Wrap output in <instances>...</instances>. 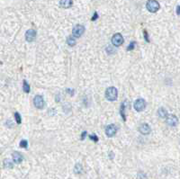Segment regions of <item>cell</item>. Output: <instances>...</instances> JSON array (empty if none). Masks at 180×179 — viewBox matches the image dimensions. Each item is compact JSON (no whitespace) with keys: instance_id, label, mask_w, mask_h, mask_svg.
I'll return each instance as SVG.
<instances>
[{"instance_id":"6da1fadb","label":"cell","mask_w":180,"mask_h":179,"mask_svg":"<svg viewBox=\"0 0 180 179\" xmlns=\"http://www.w3.org/2000/svg\"><path fill=\"white\" fill-rule=\"evenodd\" d=\"M118 96V91L114 86H110L105 90V98L108 101H115Z\"/></svg>"},{"instance_id":"7a4b0ae2","label":"cell","mask_w":180,"mask_h":179,"mask_svg":"<svg viewBox=\"0 0 180 179\" xmlns=\"http://www.w3.org/2000/svg\"><path fill=\"white\" fill-rule=\"evenodd\" d=\"M146 7L151 13H156L160 10V5L159 2L156 0H148V2L146 4Z\"/></svg>"},{"instance_id":"3957f363","label":"cell","mask_w":180,"mask_h":179,"mask_svg":"<svg viewBox=\"0 0 180 179\" xmlns=\"http://www.w3.org/2000/svg\"><path fill=\"white\" fill-rule=\"evenodd\" d=\"M84 32H85V27L81 24H78L72 30V36L74 38H79L83 35Z\"/></svg>"},{"instance_id":"277c9868","label":"cell","mask_w":180,"mask_h":179,"mask_svg":"<svg viewBox=\"0 0 180 179\" xmlns=\"http://www.w3.org/2000/svg\"><path fill=\"white\" fill-rule=\"evenodd\" d=\"M133 106H134V109L137 112H142L145 109V107H146V102H145L144 99H142V98L137 99L135 101Z\"/></svg>"},{"instance_id":"5b68a950","label":"cell","mask_w":180,"mask_h":179,"mask_svg":"<svg viewBox=\"0 0 180 179\" xmlns=\"http://www.w3.org/2000/svg\"><path fill=\"white\" fill-rule=\"evenodd\" d=\"M112 43L116 46L119 47L124 43V37L121 33H115L113 37H112Z\"/></svg>"},{"instance_id":"8992f818","label":"cell","mask_w":180,"mask_h":179,"mask_svg":"<svg viewBox=\"0 0 180 179\" xmlns=\"http://www.w3.org/2000/svg\"><path fill=\"white\" fill-rule=\"evenodd\" d=\"M33 105L37 109H42L44 107V100L43 97L40 95H37L33 98Z\"/></svg>"},{"instance_id":"52a82bcc","label":"cell","mask_w":180,"mask_h":179,"mask_svg":"<svg viewBox=\"0 0 180 179\" xmlns=\"http://www.w3.org/2000/svg\"><path fill=\"white\" fill-rule=\"evenodd\" d=\"M36 35H37L36 31L33 30V29H30V30H28V31L25 32V40H26L28 42H32V41H35Z\"/></svg>"},{"instance_id":"ba28073f","label":"cell","mask_w":180,"mask_h":179,"mask_svg":"<svg viewBox=\"0 0 180 179\" xmlns=\"http://www.w3.org/2000/svg\"><path fill=\"white\" fill-rule=\"evenodd\" d=\"M117 132V128L114 124H110L108 126H106L105 128V134L107 137L111 138V137H114Z\"/></svg>"},{"instance_id":"9c48e42d","label":"cell","mask_w":180,"mask_h":179,"mask_svg":"<svg viewBox=\"0 0 180 179\" xmlns=\"http://www.w3.org/2000/svg\"><path fill=\"white\" fill-rule=\"evenodd\" d=\"M166 123L169 126H176L178 123V119L176 115H173V114H168V116L166 117Z\"/></svg>"},{"instance_id":"30bf717a","label":"cell","mask_w":180,"mask_h":179,"mask_svg":"<svg viewBox=\"0 0 180 179\" xmlns=\"http://www.w3.org/2000/svg\"><path fill=\"white\" fill-rule=\"evenodd\" d=\"M139 132L143 134V135H148L151 133V129L150 127V125L148 123H142L140 127H139Z\"/></svg>"},{"instance_id":"8fae6325","label":"cell","mask_w":180,"mask_h":179,"mask_svg":"<svg viewBox=\"0 0 180 179\" xmlns=\"http://www.w3.org/2000/svg\"><path fill=\"white\" fill-rule=\"evenodd\" d=\"M12 157H13L14 162L16 163V164H20L23 161V155L21 153H19V152H14L13 155H12Z\"/></svg>"},{"instance_id":"7c38bea8","label":"cell","mask_w":180,"mask_h":179,"mask_svg":"<svg viewBox=\"0 0 180 179\" xmlns=\"http://www.w3.org/2000/svg\"><path fill=\"white\" fill-rule=\"evenodd\" d=\"M59 5L62 8H69L72 6L73 1L72 0H60Z\"/></svg>"},{"instance_id":"4fadbf2b","label":"cell","mask_w":180,"mask_h":179,"mask_svg":"<svg viewBox=\"0 0 180 179\" xmlns=\"http://www.w3.org/2000/svg\"><path fill=\"white\" fill-rule=\"evenodd\" d=\"M128 104H129L128 101L125 100V101L122 104V105H121V114H122V117H123V119H124V121L126 120V119H125V113H124V112H125V110H126L125 108L128 106Z\"/></svg>"},{"instance_id":"5bb4252c","label":"cell","mask_w":180,"mask_h":179,"mask_svg":"<svg viewBox=\"0 0 180 179\" xmlns=\"http://www.w3.org/2000/svg\"><path fill=\"white\" fill-rule=\"evenodd\" d=\"M158 114L160 118H166L168 116V112L165 108L163 107H160L159 110H158Z\"/></svg>"},{"instance_id":"9a60e30c","label":"cell","mask_w":180,"mask_h":179,"mask_svg":"<svg viewBox=\"0 0 180 179\" xmlns=\"http://www.w3.org/2000/svg\"><path fill=\"white\" fill-rule=\"evenodd\" d=\"M67 43H68L70 47H72V46H74V45L76 44V39H75L72 35H70V36H69L68 39H67Z\"/></svg>"},{"instance_id":"2e32d148","label":"cell","mask_w":180,"mask_h":179,"mask_svg":"<svg viewBox=\"0 0 180 179\" xmlns=\"http://www.w3.org/2000/svg\"><path fill=\"white\" fill-rule=\"evenodd\" d=\"M23 90L26 93V94H28V93H30V90H31V88H30V85L27 83V81L26 80H23Z\"/></svg>"},{"instance_id":"e0dca14e","label":"cell","mask_w":180,"mask_h":179,"mask_svg":"<svg viewBox=\"0 0 180 179\" xmlns=\"http://www.w3.org/2000/svg\"><path fill=\"white\" fill-rule=\"evenodd\" d=\"M14 118H15V122H16L17 124H20L22 123V119H21V116H20L19 113H15L14 114Z\"/></svg>"},{"instance_id":"ac0fdd59","label":"cell","mask_w":180,"mask_h":179,"mask_svg":"<svg viewBox=\"0 0 180 179\" xmlns=\"http://www.w3.org/2000/svg\"><path fill=\"white\" fill-rule=\"evenodd\" d=\"M74 171H75V173H77V174H80L81 171H82V166H81L80 164H77L76 167H75Z\"/></svg>"},{"instance_id":"d6986e66","label":"cell","mask_w":180,"mask_h":179,"mask_svg":"<svg viewBox=\"0 0 180 179\" xmlns=\"http://www.w3.org/2000/svg\"><path fill=\"white\" fill-rule=\"evenodd\" d=\"M4 166H5V168H13V164H12L8 159H5V160L4 161Z\"/></svg>"},{"instance_id":"ffe728a7","label":"cell","mask_w":180,"mask_h":179,"mask_svg":"<svg viewBox=\"0 0 180 179\" xmlns=\"http://www.w3.org/2000/svg\"><path fill=\"white\" fill-rule=\"evenodd\" d=\"M27 145H28L27 141H25V140L21 141V142H20V147H21V148H24V149H26V148H27Z\"/></svg>"},{"instance_id":"44dd1931","label":"cell","mask_w":180,"mask_h":179,"mask_svg":"<svg viewBox=\"0 0 180 179\" xmlns=\"http://www.w3.org/2000/svg\"><path fill=\"white\" fill-rule=\"evenodd\" d=\"M135 45H136V42H135V41H133V42L127 47V50H129V51H130V50H133L135 48Z\"/></svg>"},{"instance_id":"7402d4cb","label":"cell","mask_w":180,"mask_h":179,"mask_svg":"<svg viewBox=\"0 0 180 179\" xmlns=\"http://www.w3.org/2000/svg\"><path fill=\"white\" fill-rule=\"evenodd\" d=\"M90 137V139L92 140V141H98V138H97V136L96 135H94V134H92V135H90L89 136Z\"/></svg>"},{"instance_id":"603a6c76","label":"cell","mask_w":180,"mask_h":179,"mask_svg":"<svg viewBox=\"0 0 180 179\" xmlns=\"http://www.w3.org/2000/svg\"><path fill=\"white\" fill-rule=\"evenodd\" d=\"M144 38L146 39V41L148 42H150V40H149V37H148V33H147V31H144Z\"/></svg>"},{"instance_id":"cb8c5ba5","label":"cell","mask_w":180,"mask_h":179,"mask_svg":"<svg viewBox=\"0 0 180 179\" xmlns=\"http://www.w3.org/2000/svg\"><path fill=\"white\" fill-rule=\"evenodd\" d=\"M97 17H98V16H97V14H96V13H95L94 16L92 17V21H95V20H96V19H97Z\"/></svg>"},{"instance_id":"d4e9b609","label":"cell","mask_w":180,"mask_h":179,"mask_svg":"<svg viewBox=\"0 0 180 179\" xmlns=\"http://www.w3.org/2000/svg\"><path fill=\"white\" fill-rule=\"evenodd\" d=\"M87 134V132H84L82 133V136H81V140H84Z\"/></svg>"},{"instance_id":"484cf974","label":"cell","mask_w":180,"mask_h":179,"mask_svg":"<svg viewBox=\"0 0 180 179\" xmlns=\"http://www.w3.org/2000/svg\"><path fill=\"white\" fill-rule=\"evenodd\" d=\"M177 14H179V5H178V7H177Z\"/></svg>"}]
</instances>
